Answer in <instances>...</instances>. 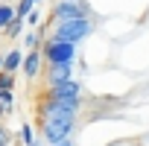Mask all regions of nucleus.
<instances>
[{
	"label": "nucleus",
	"mask_w": 149,
	"mask_h": 146,
	"mask_svg": "<svg viewBox=\"0 0 149 146\" xmlns=\"http://www.w3.org/2000/svg\"><path fill=\"white\" fill-rule=\"evenodd\" d=\"M26 21H29V26H38V21H41V15H38V9H35V12H32V15H29Z\"/></svg>",
	"instance_id": "16"
},
{
	"label": "nucleus",
	"mask_w": 149,
	"mask_h": 146,
	"mask_svg": "<svg viewBox=\"0 0 149 146\" xmlns=\"http://www.w3.org/2000/svg\"><path fill=\"white\" fill-rule=\"evenodd\" d=\"M91 32H94L91 18H79V21H58V24H53V38H58V41H70V44H76V41L88 38Z\"/></svg>",
	"instance_id": "2"
},
{
	"label": "nucleus",
	"mask_w": 149,
	"mask_h": 146,
	"mask_svg": "<svg viewBox=\"0 0 149 146\" xmlns=\"http://www.w3.org/2000/svg\"><path fill=\"white\" fill-rule=\"evenodd\" d=\"M0 102H3L6 108H12V105H15V94H12V91H0Z\"/></svg>",
	"instance_id": "15"
},
{
	"label": "nucleus",
	"mask_w": 149,
	"mask_h": 146,
	"mask_svg": "<svg viewBox=\"0 0 149 146\" xmlns=\"http://www.w3.org/2000/svg\"><path fill=\"white\" fill-rule=\"evenodd\" d=\"M44 97H47V99H56V102H61V105H79V99H82V85L70 79V82H64V85L47 88Z\"/></svg>",
	"instance_id": "5"
},
{
	"label": "nucleus",
	"mask_w": 149,
	"mask_h": 146,
	"mask_svg": "<svg viewBox=\"0 0 149 146\" xmlns=\"http://www.w3.org/2000/svg\"><path fill=\"white\" fill-rule=\"evenodd\" d=\"M15 18H18V9H15L12 3H3V6H0V29H6Z\"/></svg>",
	"instance_id": "9"
},
{
	"label": "nucleus",
	"mask_w": 149,
	"mask_h": 146,
	"mask_svg": "<svg viewBox=\"0 0 149 146\" xmlns=\"http://www.w3.org/2000/svg\"><path fill=\"white\" fill-rule=\"evenodd\" d=\"M12 140H15V134H12L6 126H0V146H9Z\"/></svg>",
	"instance_id": "14"
},
{
	"label": "nucleus",
	"mask_w": 149,
	"mask_h": 146,
	"mask_svg": "<svg viewBox=\"0 0 149 146\" xmlns=\"http://www.w3.org/2000/svg\"><path fill=\"white\" fill-rule=\"evenodd\" d=\"M56 146H76V143H73V140H64V143H56Z\"/></svg>",
	"instance_id": "18"
},
{
	"label": "nucleus",
	"mask_w": 149,
	"mask_h": 146,
	"mask_svg": "<svg viewBox=\"0 0 149 146\" xmlns=\"http://www.w3.org/2000/svg\"><path fill=\"white\" fill-rule=\"evenodd\" d=\"M44 61L50 64H73V56H76V44H70V41H58V38H50L44 47Z\"/></svg>",
	"instance_id": "3"
},
{
	"label": "nucleus",
	"mask_w": 149,
	"mask_h": 146,
	"mask_svg": "<svg viewBox=\"0 0 149 146\" xmlns=\"http://www.w3.org/2000/svg\"><path fill=\"white\" fill-rule=\"evenodd\" d=\"M38 41H41V32H26V38H24V47H29V53L32 50H38Z\"/></svg>",
	"instance_id": "12"
},
{
	"label": "nucleus",
	"mask_w": 149,
	"mask_h": 146,
	"mask_svg": "<svg viewBox=\"0 0 149 146\" xmlns=\"http://www.w3.org/2000/svg\"><path fill=\"white\" fill-rule=\"evenodd\" d=\"M88 15H91V9H88L85 0H58L53 6V12H50L53 24H58V21H79V18H88Z\"/></svg>",
	"instance_id": "4"
},
{
	"label": "nucleus",
	"mask_w": 149,
	"mask_h": 146,
	"mask_svg": "<svg viewBox=\"0 0 149 146\" xmlns=\"http://www.w3.org/2000/svg\"><path fill=\"white\" fill-rule=\"evenodd\" d=\"M3 64H6V56H0V70H3Z\"/></svg>",
	"instance_id": "19"
},
{
	"label": "nucleus",
	"mask_w": 149,
	"mask_h": 146,
	"mask_svg": "<svg viewBox=\"0 0 149 146\" xmlns=\"http://www.w3.org/2000/svg\"><path fill=\"white\" fill-rule=\"evenodd\" d=\"M24 21H26V18H15V21L3 29V35H6V38H18V35L24 32Z\"/></svg>",
	"instance_id": "10"
},
{
	"label": "nucleus",
	"mask_w": 149,
	"mask_h": 146,
	"mask_svg": "<svg viewBox=\"0 0 149 146\" xmlns=\"http://www.w3.org/2000/svg\"><path fill=\"white\" fill-rule=\"evenodd\" d=\"M21 137H24V143H26V146H35V131H32V126H29V123H24V126H21Z\"/></svg>",
	"instance_id": "13"
},
{
	"label": "nucleus",
	"mask_w": 149,
	"mask_h": 146,
	"mask_svg": "<svg viewBox=\"0 0 149 146\" xmlns=\"http://www.w3.org/2000/svg\"><path fill=\"white\" fill-rule=\"evenodd\" d=\"M41 64H44V53H41V50H32V53H26V58H24V76H26L29 82H32V79H38Z\"/></svg>",
	"instance_id": "7"
},
{
	"label": "nucleus",
	"mask_w": 149,
	"mask_h": 146,
	"mask_svg": "<svg viewBox=\"0 0 149 146\" xmlns=\"http://www.w3.org/2000/svg\"><path fill=\"white\" fill-rule=\"evenodd\" d=\"M73 79V64H50L44 70V82L47 88H56V85H64Z\"/></svg>",
	"instance_id": "6"
},
{
	"label": "nucleus",
	"mask_w": 149,
	"mask_h": 146,
	"mask_svg": "<svg viewBox=\"0 0 149 146\" xmlns=\"http://www.w3.org/2000/svg\"><path fill=\"white\" fill-rule=\"evenodd\" d=\"M32 3H41V0H32Z\"/></svg>",
	"instance_id": "20"
},
{
	"label": "nucleus",
	"mask_w": 149,
	"mask_h": 146,
	"mask_svg": "<svg viewBox=\"0 0 149 146\" xmlns=\"http://www.w3.org/2000/svg\"><path fill=\"white\" fill-rule=\"evenodd\" d=\"M9 111H12V108H6V105H3V102H0V117H6V114H9Z\"/></svg>",
	"instance_id": "17"
},
{
	"label": "nucleus",
	"mask_w": 149,
	"mask_h": 146,
	"mask_svg": "<svg viewBox=\"0 0 149 146\" xmlns=\"http://www.w3.org/2000/svg\"><path fill=\"white\" fill-rule=\"evenodd\" d=\"M0 91H15V73L0 70Z\"/></svg>",
	"instance_id": "11"
},
{
	"label": "nucleus",
	"mask_w": 149,
	"mask_h": 146,
	"mask_svg": "<svg viewBox=\"0 0 149 146\" xmlns=\"http://www.w3.org/2000/svg\"><path fill=\"white\" fill-rule=\"evenodd\" d=\"M24 58H26V56H24L21 50H12V53H6V64H3V70H6V73H15L18 67H24Z\"/></svg>",
	"instance_id": "8"
},
{
	"label": "nucleus",
	"mask_w": 149,
	"mask_h": 146,
	"mask_svg": "<svg viewBox=\"0 0 149 146\" xmlns=\"http://www.w3.org/2000/svg\"><path fill=\"white\" fill-rule=\"evenodd\" d=\"M38 117H41V134L47 137L50 146L70 140V131H73V126H76V111H70L61 102L44 97L41 105H38Z\"/></svg>",
	"instance_id": "1"
}]
</instances>
